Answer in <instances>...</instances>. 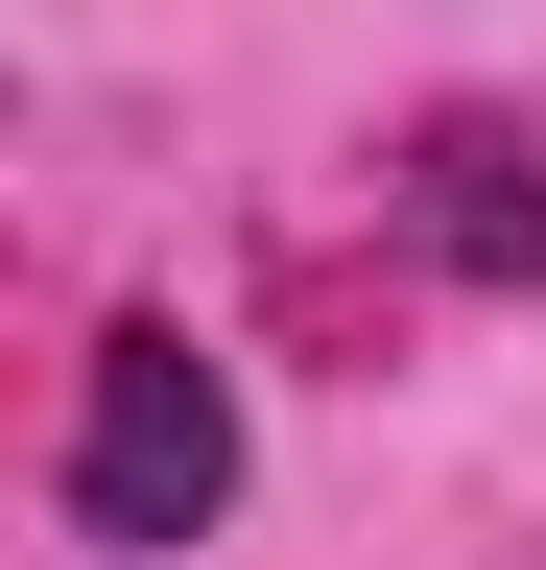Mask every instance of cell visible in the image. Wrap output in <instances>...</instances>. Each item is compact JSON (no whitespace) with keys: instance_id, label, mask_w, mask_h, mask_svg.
Instances as JSON below:
<instances>
[{"instance_id":"1","label":"cell","mask_w":546,"mask_h":570,"mask_svg":"<svg viewBox=\"0 0 546 570\" xmlns=\"http://www.w3.org/2000/svg\"><path fill=\"white\" fill-rule=\"evenodd\" d=\"M48 499H72V547H119V570H143V547H215L238 523V356L190 309H119L96 381H72V475H48Z\"/></svg>"},{"instance_id":"2","label":"cell","mask_w":546,"mask_h":570,"mask_svg":"<svg viewBox=\"0 0 546 570\" xmlns=\"http://www.w3.org/2000/svg\"><path fill=\"white\" fill-rule=\"evenodd\" d=\"M380 214H404V238H428L451 285H546V142H523L499 96L404 119V167H380Z\"/></svg>"}]
</instances>
